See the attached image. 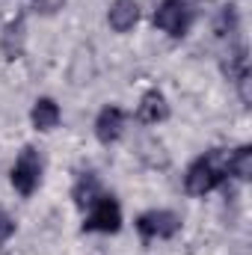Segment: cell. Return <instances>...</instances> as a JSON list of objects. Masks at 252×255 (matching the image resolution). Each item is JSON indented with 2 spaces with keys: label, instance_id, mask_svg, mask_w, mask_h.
Instances as JSON below:
<instances>
[{
  "label": "cell",
  "instance_id": "obj_10",
  "mask_svg": "<svg viewBox=\"0 0 252 255\" xmlns=\"http://www.w3.org/2000/svg\"><path fill=\"white\" fill-rule=\"evenodd\" d=\"M0 51L6 60H18L21 51H24V18H15L6 24L3 30V39H0Z\"/></svg>",
  "mask_w": 252,
  "mask_h": 255
},
{
  "label": "cell",
  "instance_id": "obj_4",
  "mask_svg": "<svg viewBox=\"0 0 252 255\" xmlns=\"http://www.w3.org/2000/svg\"><path fill=\"white\" fill-rule=\"evenodd\" d=\"M181 229V220L178 214L172 211H145L136 217V232L145 238V241H166V238H175Z\"/></svg>",
  "mask_w": 252,
  "mask_h": 255
},
{
  "label": "cell",
  "instance_id": "obj_12",
  "mask_svg": "<svg viewBox=\"0 0 252 255\" xmlns=\"http://www.w3.org/2000/svg\"><path fill=\"white\" fill-rule=\"evenodd\" d=\"M226 172H232L241 181H250L252 178V148L250 145H241V148L232 151V157H226Z\"/></svg>",
  "mask_w": 252,
  "mask_h": 255
},
{
  "label": "cell",
  "instance_id": "obj_13",
  "mask_svg": "<svg viewBox=\"0 0 252 255\" xmlns=\"http://www.w3.org/2000/svg\"><path fill=\"white\" fill-rule=\"evenodd\" d=\"M12 235H15V223H12V217H9V214H3V211H0V244H6Z\"/></svg>",
  "mask_w": 252,
  "mask_h": 255
},
{
  "label": "cell",
  "instance_id": "obj_9",
  "mask_svg": "<svg viewBox=\"0 0 252 255\" xmlns=\"http://www.w3.org/2000/svg\"><path fill=\"white\" fill-rule=\"evenodd\" d=\"M30 119H33V128H36V130H54V128L60 125L63 113H60V104H57L54 98H39V101L33 104Z\"/></svg>",
  "mask_w": 252,
  "mask_h": 255
},
{
  "label": "cell",
  "instance_id": "obj_5",
  "mask_svg": "<svg viewBox=\"0 0 252 255\" xmlns=\"http://www.w3.org/2000/svg\"><path fill=\"white\" fill-rule=\"evenodd\" d=\"M12 187L21 193V196H33V190L39 187V178H42V160L36 154V148H24L12 166Z\"/></svg>",
  "mask_w": 252,
  "mask_h": 255
},
{
  "label": "cell",
  "instance_id": "obj_3",
  "mask_svg": "<svg viewBox=\"0 0 252 255\" xmlns=\"http://www.w3.org/2000/svg\"><path fill=\"white\" fill-rule=\"evenodd\" d=\"M190 21H193V12H190L187 0H163L154 9V27L175 39H181L190 30Z\"/></svg>",
  "mask_w": 252,
  "mask_h": 255
},
{
  "label": "cell",
  "instance_id": "obj_11",
  "mask_svg": "<svg viewBox=\"0 0 252 255\" xmlns=\"http://www.w3.org/2000/svg\"><path fill=\"white\" fill-rule=\"evenodd\" d=\"M74 205L77 208H89V205H95L104 193H101V184H98V178H95V172H83L80 178H77V184H74Z\"/></svg>",
  "mask_w": 252,
  "mask_h": 255
},
{
  "label": "cell",
  "instance_id": "obj_2",
  "mask_svg": "<svg viewBox=\"0 0 252 255\" xmlns=\"http://www.w3.org/2000/svg\"><path fill=\"white\" fill-rule=\"evenodd\" d=\"M122 229V208L113 196H101L95 205H89L83 232H101V235H113Z\"/></svg>",
  "mask_w": 252,
  "mask_h": 255
},
{
  "label": "cell",
  "instance_id": "obj_7",
  "mask_svg": "<svg viewBox=\"0 0 252 255\" xmlns=\"http://www.w3.org/2000/svg\"><path fill=\"white\" fill-rule=\"evenodd\" d=\"M136 116H139V122H145V125H157V122H163V119L169 116V104H166L163 92L148 89V92L142 95V101H139Z\"/></svg>",
  "mask_w": 252,
  "mask_h": 255
},
{
  "label": "cell",
  "instance_id": "obj_8",
  "mask_svg": "<svg viewBox=\"0 0 252 255\" xmlns=\"http://www.w3.org/2000/svg\"><path fill=\"white\" fill-rule=\"evenodd\" d=\"M107 21L116 33H127L133 30V24L139 21V6L136 0H113L110 12H107Z\"/></svg>",
  "mask_w": 252,
  "mask_h": 255
},
{
  "label": "cell",
  "instance_id": "obj_1",
  "mask_svg": "<svg viewBox=\"0 0 252 255\" xmlns=\"http://www.w3.org/2000/svg\"><path fill=\"white\" fill-rule=\"evenodd\" d=\"M226 157H229L226 151L214 148V151H208V154H202L190 163L187 175H184V187H187L190 196H205V193L217 190L223 184V178L229 175L226 172Z\"/></svg>",
  "mask_w": 252,
  "mask_h": 255
},
{
  "label": "cell",
  "instance_id": "obj_14",
  "mask_svg": "<svg viewBox=\"0 0 252 255\" xmlns=\"http://www.w3.org/2000/svg\"><path fill=\"white\" fill-rule=\"evenodd\" d=\"M60 3H63V0H36V6H39L42 12H57Z\"/></svg>",
  "mask_w": 252,
  "mask_h": 255
},
{
  "label": "cell",
  "instance_id": "obj_6",
  "mask_svg": "<svg viewBox=\"0 0 252 255\" xmlns=\"http://www.w3.org/2000/svg\"><path fill=\"white\" fill-rule=\"evenodd\" d=\"M122 130H125V113L119 110V107H104L101 113H98V119H95V136L104 142V145H110V142H116L119 136H122Z\"/></svg>",
  "mask_w": 252,
  "mask_h": 255
}]
</instances>
